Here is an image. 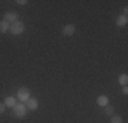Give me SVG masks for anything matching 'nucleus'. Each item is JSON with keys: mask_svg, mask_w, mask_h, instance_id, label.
<instances>
[{"mask_svg": "<svg viewBox=\"0 0 128 123\" xmlns=\"http://www.w3.org/2000/svg\"><path fill=\"white\" fill-rule=\"evenodd\" d=\"M12 113H14L15 118H18V119L25 118L26 113H27V108H26V105H25L23 103H16V105H15L14 108H12Z\"/></svg>", "mask_w": 128, "mask_h": 123, "instance_id": "obj_1", "label": "nucleus"}, {"mask_svg": "<svg viewBox=\"0 0 128 123\" xmlns=\"http://www.w3.org/2000/svg\"><path fill=\"white\" fill-rule=\"evenodd\" d=\"M10 32H11V34H14V36H19V34H22V33L25 32V23L20 22V21H16V22L11 23V26H10Z\"/></svg>", "mask_w": 128, "mask_h": 123, "instance_id": "obj_2", "label": "nucleus"}, {"mask_svg": "<svg viewBox=\"0 0 128 123\" xmlns=\"http://www.w3.org/2000/svg\"><path fill=\"white\" fill-rule=\"evenodd\" d=\"M29 98H30V90H29V89H27V88L18 89V92H16V100L19 101V103L25 104Z\"/></svg>", "mask_w": 128, "mask_h": 123, "instance_id": "obj_3", "label": "nucleus"}, {"mask_svg": "<svg viewBox=\"0 0 128 123\" xmlns=\"http://www.w3.org/2000/svg\"><path fill=\"white\" fill-rule=\"evenodd\" d=\"M18 18H19V15H18L16 12H14V11H8V12H6V14H4L3 19L7 21L8 23H14V22H16V21H19Z\"/></svg>", "mask_w": 128, "mask_h": 123, "instance_id": "obj_4", "label": "nucleus"}, {"mask_svg": "<svg viewBox=\"0 0 128 123\" xmlns=\"http://www.w3.org/2000/svg\"><path fill=\"white\" fill-rule=\"evenodd\" d=\"M25 105H26L27 111H37L38 109V101H37V98L30 97L29 100L25 103Z\"/></svg>", "mask_w": 128, "mask_h": 123, "instance_id": "obj_5", "label": "nucleus"}, {"mask_svg": "<svg viewBox=\"0 0 128 123\" xmlns=\"http://www.w3.org/2000/svg\"><path fill=\"white\" fill-rule=\"evenodd\" d=\"M75 32H76V29H75L74 25H66V26L63 27V36H66V37L74 36Z\"/></svg>", "mask_w": 128, "mask_h": 123, "instance_id": "obj_6", "label": "nucleus"}, {"mask_svg": "<svg viewBox=\"0 0 128 123\" xmlns=\"http://www.w3.org/2000/svg\"><path fill=\"white\" fill-rule=\"evenodd\" d=\"M16 97H14V96H7L4 98V104H6V107H10V108H14L15 105H16Z\"/></svg>", "mask_w": 128, "mask_h": 123, "instance_id": "obj_7", "label": "nucleus"}, {"mask_svg": "<svg viewBox=\"0 0 128 123\" xmlns=\"http://www.w3.org/2000/svg\"><path fill=\"white\" fill-rule=\"evenodd\" d=\"M10 26H11V23H8L7 21L2 19L0 21V33H2V34H6L7 32H10Z\"/></svg>", "mask_w": 128, "mask_h": 123, "instance_id": "obj_8", "label": "nucleus"}, {"mask_svg": "<svg viewBox=\"0 0 128 123\" xmlns=\"http://www.w3.org/2000/svg\"><path fill=\"white\" fill-rule=\"evenodd\" d=\"M127 23H128V17L127 15H120V17H117V19H116V25H117L118 27L126 26Z\"/></svg>", "mask_w": 128, "mask_h": 123, "instance_id": "obj_9", "label": "nucleus"}, {"mask_svg": "<svg viewBox=\"0 0 128 123\" xmlns=\"http://www.w3.org/2000/svg\"><path fill=\"white\" fill-rule=\"evenodd\" d=\"M97 103H98L100 107H106L109 104V98H108V96H105V94H101V96L97 97Z\"/></svg>", "mask_w": 128, "mask_h": 123, "instance_id": "obj_10", "label": "nucleus"}, {"mask_svg": "<svg viewBox=\"0 0 128 123\" xmlns=\"http://www.w3.org/2000/svg\"><path fill=\"white\" fill-rule=\"evenodd\" d=\"M118 84H120L121 86H127L128 85V75L126 73H123V74L118 75Z\"/></svg>", "mask_w": 128, "mask_h": 123, "instance_id": "obj_11", "label": "nucleus"}, {"mask_svg": "<svg viewBox=\"0 0 128 123\" xmlns=\"http://www.w3.org/2000/svg\"><path fill=\"white\" fill-rule=\"evenodd\" d=\"M105 113H106V115H109V116H112L114 113V107L113 105H109V104H108V105L105 107Z\"/></svg>", "mask_w": 128, "mask_h": 123, "instance_id": "obj_12", "label": "nucleus"}, {"mask_svg": "<svg viewBox=\"0 0 128 123\" xmlns=\"http://www.w3.org/2000/svg\"><path fill=\"white\" fill-rule=\"evenodd\" d=\"M110 123H123V119H121L118 115H112Z\"/></svg>", "mask_w": 128, "mask_h": 123, "instance_id": "obj_13", "label": "nucleus"}, {"mask_svg": "<svg viewBox=\"0 0 128 123\" xmlns=\"http://www.w3.org/2000/svg\"><path fill=\"white\" fill-rule=\"evenodd\" d=\"M6 108H7V107H6V104L4 103H0V115H2V113L6 111Z\"/></svg>", "mask_w": 128, "mask_h": 123, "instance_id": "obj_14", "label": "nucleus"}, {"mask_svg": "<svg viewBox=\"0 0 128 123\" xmlns=\"http://www.w3.org/2000/svg\"><path fill=\"white\" fill-rule=\"evenodd\" d=\"M16 3H18V4H20V6H25L29 2H27V0H16Z\"/></svg>", "mask_w": 128, "mask_h": 123, "instance_id": "obj_15", "label": "nucleus"}, {"mask_svg": "<svg viewBox=\"0 0 128 123\" xmlns=\"http://www.w3.org/2000/svg\"><path fill=\"white\" fill-rule=\"evenodd\" d=\"M121 92H123L124 94H128V86H123V89H121Z\"/></svg>", "mask_w": 128, "mask_h": 123, "instance_id": "obj_16", "label": "nucleus"}, {"mask_svg": "<svg viewBox=\"0 0 128 123\" xmlns=\"http://www.w3.org/2000/svg\"><path fill=\"white\" fill-rule=\"evenodd\" d=\"M127 12H128V8L124 7V14H123V15H127Z\"/></svg>", "mask_w": 128, "mask_h": 123, "instance_id": "obj_17", "label": "nucleus"}]
</instances>
